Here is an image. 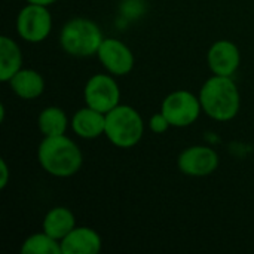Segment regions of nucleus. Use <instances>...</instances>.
I'll return each instance as SVG.
<instances>
[{
  "instance_id": "nucleus-15",
  "label": "nucleus",
  "mask_w": 254,
  "mask_h": 254,
  "mask_svg": "<svg viewBox=\"0 0 254 254\" xmlns=\"http://www.w3.org/2000/svg\"><path fill=\"white\" fill-rule=\"evenodd\" d=\"M22 54L15 40L7 36L0 37V80L9 82L22 67Z\"/></svg>"
},
{
  "instance_id": "nucleus-17",
  "label": "nucleus",
  "mask_w": 254,
  "mask_h": 254,
  "mask_svg": "<svg viewBox=\"0 0 254 254\" xmlns=\"http://www.w3.org/2000/svg\"><path fill=\"white\" fill-rule=\"evenodd\" d=\"M22 254H63L61 243L46 232L33 234L28 237L22 246H21Z\"/></svg>"
},
{
  "instance_id": "nucleus-2",
  "label": "nucleus",
  "mask_w": 254,
  "mask_h": 254,
  "mask_svg": "<svg viewBox=\"0 0 254 254\" xmlns=\"http://www.w3.org/2000/svg\"><path fill=\"white\" fill-rule=\"evenodd\" d=\"M37 158L48 174L60 179L74 176L83 162L80 149L65 134L45 137L39 146Z\"/></svg>"
},
{
  "instance_id": "nucleus-4",
  "label": "nucleus",
  "mask_w": 254,
  "mask_h": 254,
  "mask_svg": "<svg viewBox=\"0 0 254 254\" xmlns=\"http://www.w3.org/2000/svg\"><path fill=\"white\" fill-rule=\"evenodd\" d=\"M144 134V124L140 113L125 104L116 106L106 113V132L104 135L112 144L121 149H129L140 143Z\"/></svg>"
},
{
  "instance_id": "nucleus-12",
  "label": "nucleus",
  "mask_w": 254,
  "mask_h": 254,
  "mask_svg": "<svg viewBox=\"0 0 254 254\" xmlns=\"http://www.w3.org/2000/svg\"><path fill=\"white\" fill-rule=\"evenodd\" d=\"M71 129L80 138H98L106 132V113H101L89 106L79 109L71 118Z\"/></svg>"
},
{
  "instance_id": "nucleus-9",
  "label": "nucleus",
  "mask_w": 254,
  "mask_h": 254,
  "mask_svg": "<svg viewBox=\"0 0 254 254\" xmlns=\"http://www.w3.org/2000/svg\"><path fill=\"white\" fill-rule=\"evenodd\" d=\"M97 57L103 67L115 76H125L134 68V55L131 49L115 37L103 40Z\"/></svg>"
},
{
  "instance_id": "nucleus-3",
  "label": "nucleus",
  "mask_w": 254,
  "mask_h": 254,
  "mask_svg": "<svg viewBox=\"0 0 254 254\" xmlns=\"http://www.w3.org/2000/svg\"><path fill=\"white\" fill-rule=\"evenodd\" d=\"M104 37L100 27L88 18H73L64 24L60 43L71 57L86 58L97 55Z\"/></svg>"
},
{
  "instance_id": "nucleus-5",
  "label": "nucleus",
  "mask_w": 254,
  "mask_h": 254,
  "mask_svg": "<svg viewBox=\"0 0 254 254\" xmlns=\"http://www.w3.org/2000/svg\"><path fill=\"white\" fill-rule=\"evenodd\" d=\"M201 112L202 106L199 97L185 89L168 94L161 106V113L168 119L170 125L176 128L192 125L199 118Z\"/></svg>"
},
{
  "instance_id": "nucleus-7",
  "label": "nucleus",
  "mask_w": 254,
  "mask_h": 254,
  "mask_svg": "<svg viewBox=\"0 0 254 254\" xmlns=\"http://www.w3.org/2000/svg\"><path fill=\"white\" fill-rule=\"evenodd\" d=\"M83 97L86 106L101 113H109L116 106H119L121 89L112 76L100 73L89 77L83 89Z\"/></svg>"
},
{
  "instance_id": "nucleus-18",
  "label": "nucleus",
  "mask_w": 254,
  "mask_h": 254,
  "mask_svg": "<svg viewBox=\"0 0 254 254\" xmlns=\"http://www.w3.org/2000/svg\"><path fill=\"white\" fill-rule=\"evenodd\" d=\"M170 122L168 119L162 115V113H156L150 118L149 121V128L155 132V134H164L168 128H170Z\"/></svg>"
},
{
  "instance_id": "nucleus-13",
  "label": "nucleus",
  "mask_w": 254,
  "mask_h": 254,
  "mask_svg": "<svg viewBox=\"0 0 254 254\" xmlns=\"http://www.w3.org/2000/svg\"><path fill=\"white\" fill-rule=\"evenodd\" d=\"M10 89L22 100H34L45 91V80L42 74L31 68H21L10 80Z\"/></svg>"
},
{
  "instance_id": "nucleus-19",
  "label": "nucleus",
  "mask_w": 254,
  "mask_h": 254,
  "mask_svg": "<svg viewBox=\"0 0 254 254\" xmlns=\"http://www.w3.org/2000/svg\"><path fill=\"white\" fill-rule=\"evenodd\" d=\"M9 182V168L4 159H0V189H4Z\"/></svg>"
},
{
  "instance_id": "nucleus-20",
  "label": "nucleus",
  "mask_w": 254,
  "mask_h": 254,
  "mask_svg": "<svg viewBox=\"0 0 254 254\" xmlns=\"http://www.w3.org/2000/svg\"><path fill=\"white\" fill-rule=\"evenodd\" d=\"M28 3H34V4H42V6H49L52 3H55L57 0H27Z\"/></svg>"
},
{
  "instance_id": "nucleus-10",
  "label": "nucleus",
  "mask_w": 254,
  "mask_h": 254,
  "mask_svg": "<svg viewBox=\"0 0 254 254\" xmlns=\"http://www.w3.org/2000/svg\"><path fill=\"white\" fill-rule=\"evenodd\" d=\"M207 61L213 74L232 77L241 64V54L234 42L219 40L210 48Z\"/></svg>"
},
{
  "instance_id": "nucleus-11",
  "label": "nucleus",
  "mask_w": 254,
  "mask_h": 254,
  "mask_svg": "<svg viewBox=\"0 0 254 254\" xmlns=\"http://www.w3.org/2000/svg\"><path fill=\"white\" fill-rule=\"evenodd\" d=\"M63 254H98L101 252V237L92 228H74L61 240Z\"/></svg>"
},
{
  "instance_id": "nucleus-6",
  "label": "nucleus",
  "mask_w": 254,
  "mask_h": 254,
  "mask_svg": "<svg viewBox=\"0 0 254 254\" xmlns=\"http://www.w3.org/2000/svg\"><path fill=\"white\" fill-rule=\"evenodd\" d=\"M52 30V16L48 6L28 3L16 16V31L28 43L43 42Z\"/></svg>"
},
{
  "instance_id": "nucleus-1",
  "label": "nucleus",
  "mask_w": 254,
  "mask_h": 254,
  "mask_svg": "<svg viewBox=\"0 0 254 254\" xmlns=\"http://www.w3.org/2000/svg\"><path fill=\"white\" fill-rule=\"evenodd\" d=\"M199 101L202 112L214 121H232L241 106L240 91L237 83L229 76L210 77L199 91Z\"/></svg>"
},
{
  "instance_id": "nucleus-14",
  "label": "nucleus",
  "mask_w": 254,
  "mask_h": 254,
  "mask_svg": "<svg viewBox=\"0 0 254 254\" xmlns=\"http://www.w3.org/2000/svg\"><path fill=\"white\" fill-rule=\"evenodd\" d=\"M42 228L43 232L61 243V240L76 228V219L71 210L65 207H55L46 213Z\"/></svg>"
},
{
  "instance_id": "nucleus-8",
  "label": "nucleus",
  "mask_w": 254,
  "mask_h": 254,
  "mask_svg": "<svg viewBox=\"0 0 254 254\" xmlns=\"http://www.w3.org/2000/svg\"><path fill=\"white\" fill-rule=\"evenodd\" d=\"M179 170L190 177H205L219 167V155L205 146H192L185 149L177 159Z\"/></svg>"
},
{
  "instance_id": "nucleus-16",
  "label": "nucleus",
  "mask_w": 254,
  "mask_h": 254,
  "mask_svg": "<svg viewBox=\"0 0 254 254\" xmlns=\"http://www.w3.org/2000/svg\"><path fill=\"white\" fill-rule=\"evenodd\" d=\"M37 124H39L40 132L45 137H55V135L65 134L68 119H67V115L64 113L63 109L51 106V107H46L40 112Z\"/></svg>"
}]
</instances>
